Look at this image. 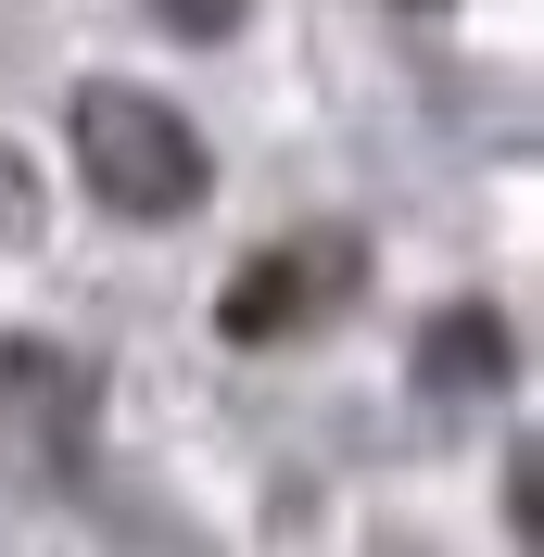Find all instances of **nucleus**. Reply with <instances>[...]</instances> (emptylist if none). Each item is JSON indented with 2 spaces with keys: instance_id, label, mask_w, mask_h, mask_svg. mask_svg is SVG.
Returning <instances> with one entry per match:
<instances>
[{
  "instance_id": "obj_1",
  "label": "nucleus",
  "mask_w": 544,
  "mask_h": 557,
  "mask_svg": "<svg viewBox=\"0 0 544 557\" xmlns=\"http://www.w3.org/2000/svg\"><path fill=\"white\" fill-rule=\"evenodd\" d=\"M76 165L102 177V203H127V215H177L190 190H203L190 127L152 114L139 89H76Z\"/></svg>"
}]
</instances>
